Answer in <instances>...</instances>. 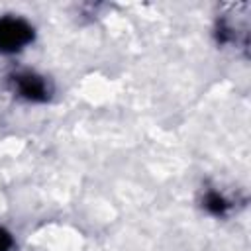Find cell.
I'll return each instance as SVG.
<instances>
[{"label":"cell","instance_id":"6da1fadb","mask_svg":"<svg viewBox=\"0 0 251 251\" xmlns=\"http://www.w3.org/2000/svg\"><path fill=\"white\" fill-rule=\"evenodd\" d=\"M33 39V27L14 16H0V53H16Z\"/></svg>","mask_w":251,"mask_h":251},{"label":"cell","instance_id":"7a4b0ae2","mask_svg":"<svg viewBox=\"0 0 251 251\" xmlns=\"http://www.w3.org/2000/svg\"><path fill=\"white\" fill-rule=\"evenodd\" d=\"M14 88L16 92L31 102H43L49 98V86L43 80V76L35 75V73H18L12 76Z\"/></svg>","mask_w":251,"mask_h":251},{"label":"cell","instance_id":"3957f363","mask_svg":"<svg viewBox=\"0 0 251 251\" xmlns=\"http://www.w3.org/2000/svg\"><path fill=\"white\" fill-rule=\"evenodd\" d=\"M204 208L214 216H224L229 210V202L218 192H208L204 196Z\"/></svg>","mask_w":251,"mask_h":251},{"label":"cell","instance_id":"277c9868","mask_svg":"<svg viewBox=\"0 0 251 251\" xmlns=\"http://www.w3.org/2000/svg\"><path fill=\"white\" fill-rule=\"evenodd\" d=\"M14 249V239L12 235L0 227V251H12Z\"/></svg>","mask_w":251,"mask_h":251}]
</instances>
